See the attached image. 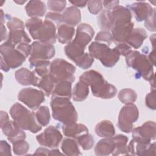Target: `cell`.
<instances>
[{
  "mask_svg": "<svg viewBox=\"0 0 156 156\" xmlns=\"http://www.w3.org/2000/svg\"><path fill=\"white\" fill-rule=\"evenodd\" d=\"M0 51L1 69L5 72L20 66L26 60V57L17 50L16 47L5 42L1 44Z\"/></svg>",
  "mask_w": 156,
  "mask_h": 156,
  "instance_id": "8",
  "label": "cell"
},
{
  "mask_svg": "<svg viewBox=\"0 0 156 156\" xmlns=\"http://www.w3.org/2000/svg\"><path fill=\"white\" fill-rule=\"evenodd\" d=\"M119 1H102V5L105 8V10H113L115 7L119 5Z\"/></svg>",
  "mask_w": 156,
  "mask_h": 156,
  "instance_id": "50",
  "label": "cell"
},
{
  "mask_svg": "<svg viewBox=\"0 0 156 156\" xmlns=\"http://www.w3.org/2000/svg\"><path fill=\"white\" fill-rule=\"evenodd\" d=\"M126 65L136 71L138 77L150 81L154 78L153 65L147 57L138 51H132L126 56Z\"/></svg>",
  "mask_w": 156,
  "mask_h": 156,
  "instance_id": "5",
  "label": "cell"
},
{
  "mask_svg": "<svg viewBox=\"0 0 156 156\" xmlns=\"http://www.w3.org/2000/svg\"><path fill=\"white\" fill-rule=\"evenodd\" d=\"M150 41L151 42V44L152 45L153 49H155V34H154L150 37Z\"/></svg>",
  "mask_w": 156,
  "mask_h": 156,
  "instance_id": "57",
  "label": "cell"
},
{
  "mask_svg": "<svg viewBox=\"0 0 156 156\" xmlns=\"http://www.w3.org/2000/svg\"><path fill=\"white\" fill-rule=\"evenodd\" d=\"M76 67L71 63L62 58H55L51 62L49 75L55 83L62 81L75 80Z\"/></svg>",
  "mask_w": 156,
  "mask_h": 156,
  "instance_id": "7",
  "label": "cell"
},
{
  "mask_svg": "<svg viewBox=\"0 0 156 156\" xmlns=\"http://www.w3.org/2000/svg\"><path fill=\"white\" fill-rule=\"evenodd\" d=\"M30 41L31 40L25 32L24 29H17L9 30L7 39L5 42L16 47L21 43H29Z\"/></svg>",
  "mask_w": 156,
  "mask_h": 156,
  "instance_id": "21",
  "label": "cell"
},
{
  "mask_svg": "<svg viewBox=\"0 0 156 156\" xmlns=\"http://www.w3.org/2000/svg\"><path fill=\"white\" fill-rule=\"evenodd\" d=\"M133 23L131 22L125 26L113 27L111 30L112 41H113L116 44L126 43L131 31L133 29Z\"/></svg>",
  "mask_w": 156,
  "mask_h": 156,
  "instance_id": "20",
  "label": "cell"
},
{
  "mask_svg": "<svg viewBox=\"0 0 156 156\" xmlns=\"http://www.w3.org/2000/svg\"><path fill=\"white\" fill-rule=\"evenodd\" d=\"M97 135L103 138L112 137L115 134V129L112 122L109 120H102L98 123L94 129Z\"/></svg>",
  "mask_w": 156,
  "mask_h": 156,
  "instance_id": "27",
  "label": "cell"
},
{
  "mask_svg": "<svg viewBox=\"0 0 156 156\" xmlns=\"http://www.w3.org/2000/svg\"><path fill=\"white\" fill-rule=\"evenodd\" d=\"M97 23L102 30H111L113 27L111 10H102L97 17Z\"/></svg>",
  "mask_w": 156,
  "mask_h": 156,
  "instance_id": "32",
  "label": "cell"
},
{
  "mask_svg": "<svg viewBox=\"0 0 156 156\" xmlns=\"http://www.w3.org/2000/svg\"><path fill=\"white\" fill-rule=\"evenodd\" d=\"M0 154L1 155H12L10 146L5 140L0 141Z\"/></svg>",
  "mask_w": 156,
  "mask_h": 156,
  "instance_id": "48",
  "label": "cell"
},
{
  "mask_svg": "<svg viewBox=\"0 0 156 156\" xmlns=\"http://www.w3.org/2000/svg\"><path fill=\"white\" fill-rule=\"evenodd\" d=\"M79 80L85 82L90 87L92 94L101 99H112L117 93L116 87L105 80L102 75L95 70H88L83 73Z\"/></svg>",
  "mask_w": 156,
  "mask_h": 156,
  "instance_id": "1",
  "label": "cell"
},
{
  "mask_svg": "<svg viewBox=\"0 0 156 156\" xmlns=\"http://www.w3.org/2000/svg\"><path fill=\"white\" fill-rule=\"evenodd\" d=\"M74 27L68 26L65 24H61L57 27V38L62 44H66L70 42L74 34Z\"/></svg>",
  "mask_w": 156,
  "mask_h": 156,
  "instance_id": "29",
  "label": "cell"
},
{
  "mask_svg": "<svg viewBox=\"0 0 156 156\" xmlns=\"http://www.w3.org/2000/svg\"><path fill=\"white\" fill-rule=\"evenodd\" d=\"M111 12L113 27L125 26L132 22V13L127 7L118 5Z\"/></svg>",
  "mask_w": 156,
  "mask_h": 156,
  "instance_id": "18",
  "label": "cell"
},
{
  "mask_svg": "<svg viewBox=\"0 0 156 156\" xmlns=\"http://www.w3.org/2000/svg\"><path fill=\"white\" fill-rule=\"evenodd\" d=\"M115 142V147L112 155H129L128 148L127 143L128 142V138L124 135H118L113 136Z\"/></svg>",
  "mask_w": 156,
  "mask_h": 156,
  "instance_id": "33",
  "label": "cell"
},
{
  "mask_svg": "<svg viewBox=\"0 0 156 156\" xmlns=\"http://www.w3.org/2000/svg\"><path fill=\"white\" fill-rule=\"evenodd\" d=\"M72 82L70 81H62L55 84L52 97L58 96L68 98L70 99L72 96Z\"/></svg>",
  "mask_w": 156,
  "mask_h": 156,
  "instance_id": "28",
  "label": "cell"
},
{
  "mask_svg": "<svg viewBox=\"0 0 156 156\" xmlns=\"http://www.w3.org/2000/svg\"><path fill=\"white\" fill-rule=\"evenodd\" d=\"M25 25L33 39L48 44L55 43L56 27L52 22L47 20L43 21L39 18H31L26 21Z\"/></svg>",
  "mask_w": 156,
  "mask_h": 156,
  "instance_id": "2",
  "label": "cell"
},
{
  "mask_svg": "<svg viewBox=\"0 0 156 156\" xmlns=\"http://www.w3.org/2000/svg\"><path fill=\"white\" fill-rule=\"evenodd\" d=\"M13 120L23 130H29L33 133L41 130V126L37 122L34 112L29 111L20 103L14 104L10 109Z\"/></svg>",
  "mask_w": 156,
  "mask_h": 156,
  "instance_id": "4",
  "label": "cell"
},
{
  "mask_svg": "<svg viewBox=\"0 0 156 156\" xmlns=\"http://www.w3.org/2000/svg\"><path fill=\"white\" fill-rule=\"evenodd\" d=\"M89 54L94 58L100 60L105 67L112 68L118 62L120 54L116 47L110 48L104 43L94 41L88 47Z\"/></svg>",
  "mask_w": 156,
  "mask_h": 156,
  "instance_id": "6",
  "label": "cell"
},
{
  "mask_svg": "<svg viewBox=\"0 0 156 156\" xmlns=\"http://www.w3.org/2000/svg\"><path fill=\"white\" fill-rule=\"evenodd\" d=\"M139 117V111L133 104H126L120 110L118 119V126L123 132L130 133L132 131L133 124Z\"/></svg>",
  "mask_w": 156,
  "mask_h": 156,
  "instance_id": "9",
  "label": "cell"
},
{
  "mask_svg": "<svg viewBox=\"0 0 156 156\" xmlns=\"http://www.w3.org/2000/svg\"><path fill=\"white\" fill-rule=\"evenodd\" d=\"M130 12L132 11L136 20L138 22L146 20L154 12L155 9L144 1H137L132 4H129L126 7Z\"/></svg>",
  "mask_w": 156,
  "mask_h": 156,
  "instance_id": "14",
  "label": "cell"
},
{
  "mask_svg": "<svg viewBox=\"0 0 156 156\" xmlns=\"http://www.w3.org/2000/svg\"><path fill=\"white\" fill-rule=\"evenodd\" d=\"M8 121H9V118L7 113L4 111H1V127Z\"/></svg>",
  "mask_w": 156,
  "mask_h": 156,
  "instance_id": "51",
  "label": "cell"
},
{
  "mask_svg": "<svg viewBox=\"0 0 156 156\" xmlns=\"http://www.w3.org/2000/svg\"><path fill=\"white\" fill-rule=\"evenodd\" d=\"M16 81L22 85H32L37 87L40 78L34 73L26 68H22L18 69L15 73Z\"/></svg>",
  "mask_w": 156,
  "mask_h": 156,
  "instance_id": "19",
  "label": "cell"
},
{
  "mask_svg": "<svg viewBox=\"0 0 156 156\" xmlns=\"http://www.w3.org/2000/svg\"><path fill=\"white\" fill-rule=\"evenodd\" d=\"M87 7L89 12L93 14L96 15L99 13L102 9V1H88L87 2Z\"/></svg>",
  "mask_w": 156,
  "mask_h": 156,
  "instance_id": "42",
  "label": "cell"
},
{
  "mask_svg": "<svg viewBox=\"0 0 156 156\" xmlns=\"http://www.w3.org/2000/svg\"><path fill=\"white\" fill-rule=\"evenodd\" d=\"M155 122L148 121L132 130V140L135 142L149 143L155 139Z\"/></svg>",
  "mask_w": 156,
  "mask_h": 156,
  "instance_id": "13",
  "label": "cell"
},
{
  "mask_svg": "<svg viewBox=\"0 0 156 156\" xmlns=\"http://www.w3.org/2000/svg\"><path fill=\"white\" fill-rule=\"evenodd\" d=\"M34 114L37 122L41 126H46L49 124L51 119V115L49 110L47 106H40L36 112H34Z\"/></svg>",
  "mask_w": 156,
  "mask_h": 156,
  "instance_id": "35",
  "label": "cell"
},
{
  "mask_svg": "<svg viewBox=\"0 0 156 156\" xmlns=\"http://www.w3.org/2000/svg\"><path fill=\"white\" fill-rule=\"evenodd\" d=\"M115 47L117 49L120 55H121L125 57L132 51V48L126 43H118L116 44V46Z\"/></svg>",
  "mask_w": 156,
  "mask_h": 156,
  "instance_id": "46",
  "label": "cell"
},
{
  "mask_svg": "<svg viewBox=\"0 0 156 156\" xmlns=\"http://www.w3.org/2000/svg\"><path fill=\"white\" fill-rule=\"evenodd\" d=\"M61 149L66 155H81L77 142L72 138L64 139L61 144Z\"/></svg>",
  "mask_w": 156,
  "mask_h": 156,
  "instance_id": "34",
  "label": "cell"
},
{
  "mask_svg": "<svg viewBox=\"0 0 156 156\" xmlns=\"http://www.w3.org/2000/svg\"><path fill=\"white\" fill-rule=\"evenodd\" d=\"M75 139L76 140L78 144H79L83 150L91 149L94 143V139L93 136L91 134L88 133V132L82 133L77 136Z\"/></svg>",
  "mask_w": 156,
  "mask_h": 156,
  "instance_id": "38",
  "label": "cell"
},
{
  "mask_svg": "<svg viewBox=\"0 0 156 156\" xmlns=\"http://www.w3.org/2000/svg\"><path fill=\"white\" fill-rule=\"evenodd\" d=\"M151 63V64L153 66H155V49H153L152 51L149 53L148 57H147Z\"/></svg>",
  "mask_w": 156,
  "mask_h": 156,
  "instance_id": "55",
  "label": "cell"
},
{
  "mask_svg": "<svg viewBox=\"0 0 156 156\" xmlns=\"http://www.w3.org/2000/svg\"><path fill=\"white\" fill-rule=\"evenodd\" d=\"M55 47L52 44L35 41L31 44V52L29 62L30 63L40 60H49L55 55Z\"/></svg>",
  "mask_w": 156,
  "mask_h": 156,
  "instance_id": "11",
  "label": "cell"
},
{
  "mask_svg": "<svg viewBox=\"0 0 156 156\" xmlns=\"http://www.w3.org/2000/svg\"><path fill=\"white\" fill-rule=\"evenodd\" d=\"M63 138L62 134L55 126H49L40 134L37 135V142L43 146L49 148L57 147Z\"/></svg>",
  "mask_w": 156,
  "mask_h": 156,
  "instance_id": "12",
  "label": "cell"
},
{
  "mask_svg": "<svg viewBox=\"0 0 156 156\" xmlns=\"http://www.w3.org/2000/svg\"><path fill=\"white\" fill-rule=\"evenodd\" d=\"M62 15V22L72 27L77 25L81 21V13L80 10L73 5L67 7Z\"/></svg>",
  "mask_w": 156,
  "mask_h": 156,
  "instance_id": "22",
  "label": "cell"
},
{
  "mask_svg": "<svg viewBox=\"0 0 156 156\" xmlns=\"http://www.w3.org/2000/svg\"><path fill=\"white\" fill-rule=\"evenodd\" d=\"M115 147V142L113 136L105 138L101 140L94 147V153L96 155L105 156L112 154Z\"/></svg>",
  "mask_w": 156,
  "mask_h": 156,
  "instance_id": "25",
  "label": "cell"
},
{
  "mask_svg": "<svg viewBox=\"0 0 156 156\" xmlns=\"http://www.w3.org/2000/svg\"><path fill=\"white\" fill-rule=\"evenodd\" d=\"M1 41H2L3 40L7 39L8 34L5 28V26L4 24H1Z\"/></svg>",
  "mask_w": 156,
  "mask_h": 156,
  "instance_id": "52",
  "label": "cell"
},
{
  "mask_svg": "<svg viewBox=\"0 0 156 156\" xmlns=\"http://www.w3.org/2000/svg\"><path fill=\"white\" fill-rule=\"evenodd\" d=\"M28 16L38 18L43 16L46 12V7L44 3L40 1H29L25 7Z\"/></svg>",
  "mask_w": 156,
  "mask_h": 156,
  "instance_id": "23",
  "label": "cell"
},
{
  "mask_svg": "<svg viewBox=\"0 0 156 156\" xmlns=\"http://www.w3.org/2000/svg\"><path fill=\"white\" fill-rule=\"evenodd\" d=\"M66 1H48L47 5L48 9L52 12L60 13L65 8Z\"/></svg>",
  "mask_w": 156,
  "mask_h": 156,
  "instance_id": "41",
  "label": "cell"
},
{
  "mask_svg": "<svg viewBox=\"0 0 156 156\" xmlns=\"http://www.w3.org/2000/svg\"><path fill=\"white\" fill-rule=\"evenodd\" d=\"M94 34V31L90 24L82 23L77 26L76 36L73 41L79 46L85 48L87 44L91 41Z\"/></svg>",
  "mask_w": 156,
  "mask_h": 156,
  "instance_id": "15",
  "label": "cell"
},
{
  "mask_svg": "<svg viewBox=\"0 0 156 156\" xmlns=\"http://www.w3.org/2000/svg\"><path fill=\"white\" fill-rule=\"evenodd\" d=\"M147 36L146 31L144 29L140 27L133 28L126 41V43L131 48L138 49L141 46Z\"/></svg>",
  "mask_w": 156,
  "mask_h": 156,
  "instance_id": "24",
  "label": "cell"
},
{
  "mask_svg": "<svg viewBox=\"0 0 156 156\" xmlns=\"http://www.w3.org/2000/svg\"><path fill=\"white\" fill-rule=\"evenodd\" d=\"M18 99L31 110H37L45 101L44 93L34 88H25L19 91Z\"/></svg>",
  "mask_w": 156,
  "mask_h": 156,
  "instance_id": "10",
  "label": "cell"
},
{
  "mask_svg": "<svg viewBox=\"0 0 156 156\" xmlns=\"http://www.w3.org/2000/svg\"><path fill=\"white\" fill-rule=\"evenodd\" d=\"M95 40L98 42H105L110 44L112 41V36L109 31L101 30L99 32L95 37Z\"/></svg>",
  "mask_w": 156,
  "mask_h": 156,
  "instance_id": "43",
  "label": "cell"
},
{
  "mask_svg": "<svg viewBox=\"0 0 156 156\" xmlns=\"http://www.w3.org/2000/svg\"><path fill=\"white\" fill-rule=\"evenodd\" d=\"M1 128L3 133L7 136L8 140L12 143L19 140L26 139V133L13 120L8 121Z\"/></svg>",
  "mask_w": 156,
  "mask_h": 156,
  "instance_id": "16",
  "label": "cell"
},
{
  "mask_svg": "<svg viewBox=\"0 0 156 156\" xmlns=\"http://www.w3.org/2000/svg\"><path fill=\"white\" fill-rule=\"evenodd\" d=\"M51 107L53 118L63 124L75 122L77 121L78 114L70 99L58 96L52 97Z\"/></svg>",
  "mask_w": 156,
  "mask_h": 156,
  "instance_id": "3",
  "label": "cell"
},
{
  "mask_svg": "<svg viewBox=\"0 0 156 156\" xmlns=\"http://www.w3.org/2000/svg\"><path fill=\"white\" fill-rule=\"evenodd\" d=\"M118 97L123 104H133L137 99V94L132 89L124 88L119 92Z\"/></svg>",
  "mask_w": 156,
  "mask_h": 156,
  "instance_id": "37",
  "label": "cell"
},
{
  "mask_svg": "<svg viewBox=\"0 0 156 156\" xmlns=\"http://www.w3.org/2000/svg\"><path fill=\"white\" fill-rule=\"evenodd\" d=\"M14 2L18 4L23 5L24 3H25L26 2V1H14Z\"/></svg>",
  "mask_w": 156,
  "mask_h": 156,
  "instance_id": "58",
  "label": "cell"
},
{
  "mask_svg": "<svg viewBox=\"0 0 156 156\" xmlns=\"http://www.w3.org/2000/svg\"><path fill=\"white\" fill-rule=\"evenodd\" d=\"M129 155H150L155 154V143H144L135 142L132 140L127 146Z\"/></svg>",
  "mask_w": 156,
  "mask_h": 156,
  "instance_id": "17",
  "label": "cell"
},
{
  "mask_svg": "<svg viewBox=\"0 0 156 156\" xmlns=\"http://www.w3.org/2000/svg\"><path fill=\"white\" fill-rule=\"evenodd\" d=\"M94 58L89 54L85 52L79 58H78L74 63L77 66L83 69H86L91 66L94 62Z\"/></svg>",
  "mask_w": 156,
  "mask_h": 156,
  "instance_id": "40",
  "label": "cell"
},
{
  "mask_svg": "<svg viewBox=\"0 0 156 156\" xmlns=\"http://www.w3.org/2000/svg\"><path fill=\"white\" fill-rule=\"evenodd\" d=\"M16 49L18 50L26 58L30 55L31 44L30 45L29 43H21L16 46Z\"/></svg>",
  "mask_w": 156,
  "mask_h": 156,
  "instance_id": "47",
  "label": "cell"
},
{
  "mask_svg": "<svg viewBox=\"0 0 156 156\" xmlns=\"http://www.w3.org/2000/svg\"><path fill=\"white\" fill-rule=\"evenodd\" d=\"M61 128L65 136L73 138H76L82 133L88 132V129L86 126L82 124H77L76 122L62 124Z\"/></svg>",
  "mask_w": 156,
  "mask_h": 156,
  "instance_id": "26",
  "label": "cell"
},
{
  "mask_svg": "<svg viewBox=\"0 0 156 156\" xmlns=\"http://www.w3.org/2000/svg\"><path fill=\"white\" fill-rule=\"evenodd\" d=\"M155 12L150 16L144 22L145 27L149 31L155 32Z\"/></svg>",
  "mask_w": 156,
  "mask_h": 156,
  "instance_id": "49",
  "label": "cell"
},
{
  "mask_svg": "<svg viewBox=\"0 0 156 156\" xmlns=\"http://www.w3.org/2000/svg\"><path fill=\"white\" fill-rule=\"evenodd\" d=\"M87 1H69L70 3H71L74 6L76 7H84L87 4Z\"/></svg>",
  "mask_w": 156,
  "mask_h": 156,
  "instance_id": "54",
  "label": "cell"
},
{
  "mask_svg": "<svg viewBox=\"0 0 156 156\" xmlns=\"http://www.w3.org/2000/svg\"><path fill=\"white\" fill-rule=\"evenodd\" d=\"M89 94L88 85L82 80H79L75 85L72 91V98L74 101L80 102L84 101Z\"/></svg>",
  "mask_w": 156,
  "mask_h": 156,
  "instance_id": "30",
  "label": "cell"
},
{
  "mask_svg": "<svg viewBox=\"0 0 156 156\" xmlns=\"http://www.w3.org/2000/svg\"><path fill=\"white\" fill-rule=\"evenodd\" d=\"M45 20H49L52 22L54 24H57V26H58L61 24V23L62 22V15L59 13L50 12L46 15Z\"/></svg>",
  "mask_w": 156,
  "mask_h": 156,
  "instance_id": "45",
  "label": "cell"
},
{
  "mask_svg": "<svg viewBox=\"0 0 156 156\" xmlns=\"http://www.w3.org/2000/svg\"><path fill=\"white\" fill-rule=\"evenodd\" d=\"M145 102L146 106L152 110L156 108V102H155V90H152L148 93L145 98Z\"/></svg>",
  "mask_w": 156,
  "mask_h": 156,
  "instance_id": "44",
  "label": "cell"
},
{
  "mask_svg": "<svg viewBox=\"0 0 156 156\" xmlns=\"http://www.w3.org/2000/svg\"><path fill=\"white\" fill-rule=\"evenodd\" d=\"M50 150L48 149L47 148L40 147H38L34 153L35 155H48L49 152Z\"/></svg>",
  "mask_w": 156,
  "mask_h": 156,
  "instance_id": "53",
  "label": "cell"
},
{
  "mask_svg": "<svg viewBox=\"0 0 156 156\" xmlns=\"http://www.w3.org/2000/svg\"><path fill=\"white\" fill-rule=\"evenodd\" d=\"M37 87L42 90L46 96L52 94L55 87V83L51 79L49 74L40 79Z\"/></svg>",
  "mask_w": 156,
  "mask_h": 156,
  "instance_id": "36",
  "label": "cell"
},
{
  "mask_svg": "<svg viewBox=\"0 0 156 156\" xmlns=\"http://www.w3.org/2000/svg\"><path fill=\"white\" fill-rule=\"evenodd\" d=\"M63 154L61 153L58 149H54L49 151L48 155H63Z\"/></svg>",
  "mask_w": 156,
  "mask_h": 156,
  "instance_id": "56",
  "label": "cell"
},
{
  "mask_svg": "<svg viewBox=\"0 0 156 156\" xmlns=\"http://www.w3.org/2000/svg\"><path fill=\"white\" fill-rule=\"evenodd\" d=\"M13 144V151L15 154L22 155L26 154L29 149V144L25 139L19 140Z\"/></svg>",
  "mask_w": 156,
  "mask_h": 156,
  "instance_id": "39",
  "label": "cell"
},
{
  "mask_svg": "<svg viewBox=\"0 0 156 156\" xmlns=\"http://www.w3.org/2000/svg\"><path fill=\"white\" fill-rule=\"evenodd\" d=\"M84 48L76 44L73 41L68 43L65 47L66 55L74 62L84 54Z\"/></svg>",
  "mask_w": 156,
  "mask_h": 156,
  "instance_id": "31",
  "label": "cell"
}]
</instances>
